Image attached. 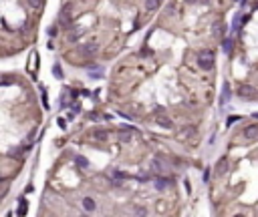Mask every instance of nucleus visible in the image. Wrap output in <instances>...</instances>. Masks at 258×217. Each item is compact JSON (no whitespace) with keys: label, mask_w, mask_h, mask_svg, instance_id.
I'll return each mask as SVG.
<instances>
[{"label":"nucleus","mask_w":258,"mask_h":217,"mask_svg":"<svg viewBox=\"0 0 258 217\" xmlns=\"http://www.w3.org/2000/svg\"><path fill=\"white\" fill-rule=\"evenodd\" d=\"M214 64V52L212 50H200L198 52V66L204 71H210Z\"/></svg>","instance_id":"nucleus-1"},{"label":"nucleus","mask_w":258,"mask_h":217,"mask_svg":"<svg viewBox=\"0 0 258 217\" xmlns=\"http://www.w3.org/2000/svg\"><path fill=\"white\" fill-rule=\"evenodd\" d=\"M236 94L240 97V99H246V101H250V99H256L258 90L254 87H250V85H240L238 90H236Z\"/></svg>","instance_id":"nucleus-2"},{"label":"nucleus","mask_w":258,"mask_h":217,"mask_svg":"<svg viewBox=\"0 0 258 217\" xmlns=\"http://www.w3.org/2000/svg\"><path fill=\"white\" fill-rule=\"evenodd\" d=\"M242 135H244L246 141H254V139H258V125H248L246 129L242 131Z\"/></svg>","instance_id":"nucleus-3"},{"label":"nucleus","mask_w":258,"mask_h":217,"mask_svg":"<svg viewBox=\"0 0 258 217\" xmlns=\"http://www.w3.org/2000/svg\"><path fill=\"white\" fill-rule=\"evenodd\" d=\"M97 50H99L97 42H87V44L81 46V52H83L85 56H93V54H97Z\"/></svg>","instance_id":"nucleus-4"},{"label":"nucleus","mask_w":258,"mask_h":217,"mask_svg":"<svg viewBox=\"0 0 258 217\" xmlns=\"http://www.w3.org/2000/svg\"><path fill=\"white\" fill-rule=\"evenodd\" d=\"M157 125H159V127H166V129H172V127H173L172 119H170V117H166L163 113H157Z\"/></svg>","instance_id":"nucleus-5"},{"label":"nucleus","mask_w":258,"mask_h":217,"mask_svg":"<svg viewBox=\"0 0 258 217\" xmlns=\"http://www.w3.org/2000/svg\"><path fill=\"white\" fill-rule=\"evenodd\" d=\"M216 175H226V171H228V161H226V157H222L218 163H216Z\"/></svg>","instance_id":"nucleus-6"},{"label":"nucleus","mask_w":258,"mask_h":217,"mask_svg":"<svg viewBox=\"0 0 258 217\" xmlns=\"http://www.w3.org/2000/svg\"><path fill=\"white\" fill-rule=\"evenodd\" d=\"M230 97H232V92H230V85H228V83H224V88H222V97H220V105H226V103L230 101Z\"/></svg>","instance_id":"nucleus-7"},{"label":"nucleus","mask_w":258,"mask_h":217,"mask_svg":"<svg viewBox=\"0 0 258 217\" xmlns=\"http://www.w3.org/2000/svg\"><path fill=\"white\" fill-rule=\"evenodd\" d=\"M172 183H173L172 179H166V177H159V179L155 181V187H157V189H168V187H170Z\"/></svg>","instance_id":"nucleus-8"},{"label":"nucleus","mask_w":258,"mask_h":217,"mask_svg":"<svg viewBox=\"0 0 258 217\" xmlns=\"http://www.w3.org/2000/svg\"><path fill=\"white\" fill-rule=\"evenodd\" d=\"M143 6H145V10H147V12H153V10H157V8H159V0H145V4H143Z\"/></svg>","instance_id":"nucleus-9"},{"label":"nucleus","mask_w":258,"mask_h":217,"mask_svg":"<svg viewBox=\"0 0 258 217\" xmlns=\"http://www.w3.org/2000/svg\"><path fill=\"white\" fill-rule=\"evenodd\" d=\"M93 137H95L97 141H107V139H109V133L103 131V129H97V131H93Z\"/></svg>","instance_id":"nucleus-10"},{"label":"nucleus","mask_w":258,"mask_h":217,"mask_svg":"<svg viewBox=\"0 0 258 217\" xmlns=\"http://www.w3.org/2000/svg\"><path fill=\"white\" fill-rule=\"evenodd\" d=\"M232 46H234V40H232V38H224V40H222V48H224V52H228V54H230V52H232Z\"/></svg>","instance_id":"nucleus-11"},{"label":"nucleus","mask_w":258,"mask_h":217,"mask_svg":"<svg viewBox=\"0 0 258 217\" xmlns=\"http://www.w3.org/2000/svg\"><path fill=\"white\" fill-rule=\"evenodd\" d=\"M119 139H121V141H129V139H131V129H129V127H123V129L119 131Z\"/></svg>","instance_id":"nucleus-12"},{"label":"nucleus","mask_w":258,"mask_h":217,"mask_svg":"<svg viewBox=\"0 0 258 217\" xmlns=\"http://www.w3.org/2000/svg\"><path fill=\"white\" fill-rule=\"evenodd\" d=\"M83 207H85L87 211H95V201H93L91 197H85V199H83Z\"/></svg>","instance_id":"nucleus-13"},{"label":"nucleus","mask_w":258,"mask_h":217,"mask_svg":"<svg viewBox=\"0 0 258 217\" xmlns=\"http://www.w3.org/2000/svg\"><path fill=\"white\" fill-rule=\"evenodd\" d=\"M18 203H20V205H18V211H16V213H18V215H24V213H26V199L22 197Z\"/></svg>","instance_id":"nucleus-14"},{"label":"nucleus","mask_w":258,"mask_h":217,"mask_svg":"<svg viewBox=\"0 0 258 217\" xmlns=\"http://www.w3.org/2000/svg\"><path fill=\"white\" fill-rule=\"evenodd\" d=\"M75 163H77L79 167H83V169H87V167H89V161H87L85 157H81V155H79V157L75 159Z\"/></svg>","instance_id":"nucleus-15"},{"label":"nucleus","mask_w":258,"mask_h":217,"mask_svg":"<svg viewBox=\"0 0 258 217\" xmlns=\"http://www.w3.org/2000/svg\"><path fill=\"white\" fill-rule=\"evenodd\" d=\"M52 75H54L57 79H63V68H61V64H59V62L52 66Z\"/></svg>","instance_id":"nucleus-16"},{"label":"nucleus","mask_w":258,"mask_h":217,"mask_svg":"<svg viewBox=\"0 0 258 217\" xmlns=\"http://www.w3.org/2000/svg\"><path fill=\"white\" fill-rule=\"evenodd\" d=\"M32 8H43V4H44V0H26Z\"/></svg>","instance_id":"nucleus-17"},{"label":"nucleus","mask_w":258,"mask_h":217,"mask_svg":"<svg viewBox=\"0 0 258 217\" xmlns=\"http://www.w3.org/2000/svg\"><path fill=\"white\" fill-rule=\"evenodd\" d=\"M238 119H240V117H230V119H228V121H226V125H228V127H230V125H234V123H236V121H238Z\"/></svg>","instance_id":"nucleus-18"},{"label":"nucleus","mask_w":258,"mask_h":217,"mask_svg":"<svg viewBox=\"0 0 258 217\" xmlns=\"http://www.w3.org/2000/svg\"><path fill=\"white\" fill-rule=\"evenodd\" d=\"M113 175H115V177H117V179H123V177H125V175L121 173V171H117V169H115V171H113Z\"/></svg>","instance_id":"nucleus-19"},{"label":"nucleus","mask_w":258,"mask_h":217,"mask_svg":"<svg viewBox=\"0 0 258 217\" xmlns=\"http://www.w3.org/2000/svg\"><path fill=\"white\" fill-rule=\"evenodd\" d=\"M214 32H216V34H220V32H222V24H216V26H214Z\"/></svg>","instance_id":"nucleus-20"},{"label":"nucleus","mask_w":258,"mask_h":217,"mask_svg":"<svg viewBox=\"0 0 258 217\" xmlns=\"http://www.w3.org/2000/svg\"><path fill=\"white\" fill-rule=\"evenodd\" d=\"M54 34H57V28H54V26H52V28H48V36H54Z\"/></svg>","instance_id":"nucleus-21"},{"label":"nucleus","mask_w":258,"mask_h":217,"mask_svg":"<svg viewBox=\"0 0 258 217\" xmlns=\"http://www.w3.org/2000/svg\"><path fill=\"white\" fill-rule=\"evenodd\" d=\"M59 125H61V129H65V127H67V123H65V119H59Z\"/></svg>","instance_id":"nucleus-22"},{"label":"nucleus","mask_w":258,"mask_h":217,"mask_svg":"<svg viewBox=\"0 0 258 217\" xmlns=\"http://www.w3.org/2000/svg\"><path fill=\"white\" fill-rule=\"evenodd\" d=\"M186 2H188V4H196L198 0H186Z\"/></svg>","instance_id":"nucleus-23"},{"label":"nucleus","mask_w":258,"mask_h":217,"mask_svg":"<svg viewBox=\"0 0 258 217\" xmlns=\"http://www.w3.org/2000/svg\"><path fill=\"white\" fill-rule=\"evenodd\" d=\"M254 117H256V119H258V113H254Z\"/></svg>","instance_id":"nucleus-24"}]
</instances>
